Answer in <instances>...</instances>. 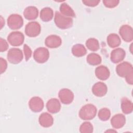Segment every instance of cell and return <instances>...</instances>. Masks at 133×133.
Wrapping results in <instances>:
<instances>
[{"instance_id": "6da1fadb", "label": "cell", "mask_w": 133, "mask_h": 133, "mask_svg": "<svg viewBox=\"0 0 133 133\" xmlns=\"http://www.w3.org/2000/svg\"><path fill=\"white\" fill-rule=\"evenodd\" d=\"M97 109L96 106L92 104H87L80 109L79 116L83 120H91L96 115Z\"/></svg>"}, {"instance_id": "7a4b0ae2", "label": "cell", "mask_w": 133, "mask_h": 133, "mask_svg": "<svg viewBox=\"0 0 133 133\" xmlns=\"http://www.w3.org/2000/svg\"><path fill=\"white\" fill-rule=\"evenodd\" d=\"M55 23L57 27L61 29H67L73 25V19L71 18L65 17L58 11H56Z\"/></svg>"}, {"instance_id": "3957f363", "label": "cell", "mask_w": 133, "mask_h": 133, "mask_svg": "<svg viewBox=\"0 0 133 133\" xmlns=\"http://www.w3.org/2000/svg\"><path fill=\"white\" fill-rule=\"evenodd\" d=\"M7 24L8 27L11 30L19 29L23 26V18L18 14H12L7 19Z\"/></svg>"}, {"instance_id": "277c9868", "label": "cell", "mask_w": 133, "mask_h": 133, "mask_svg": "<svg viewBox=\"0 0 133 133\" xmlns=\"http://www.w3.org/2000/svg\"><path fill=\"white\" fill-rule=\"evenodd\" d=\"M7 58L10 63L18 64L23 59L22 52L19 48H10L7 53Z\"/></svg>"}, {"instance_id": "5b68a950", "label": "cell", "mask_w": 133, "mask_h": 133, "mask_svg": "<svg viewBox=\"0 0 133 133\" xmlns=\"http://www.w3.org/2000/svg\"><path fill=\"white\" fill-rule=\"evenodd\" d=\"M49 50L45 47H39L36 49L33 53L34 60L38 63H44L49 59Z\"/></svg>"}, {"instance_id": "8992f818", "label": "cell", "mask_w": 133, "mask_h": 133, "mask_svg": "<svg viewBox=\"0 0 133 133\" xmlns=\"http://www.w3.org/2000/svg\"><path fill=\"white\" fill-rule=\"evenodd\" d=\"M41 31V25L39 23L36 21L29 22L25 28V34L30 37H34L38 36Z\"/></svg>"}, {"instance_id": "52a82bcc", "label": "cell", "mask_w": 133, "mask_h": 133, "mask_svg": "<svg viewBox=\"0 0 133 133\" xmlns=\"http://www.w3.org/2000/svg\"><path fill=\"white\" fill-rule=\"evenodd\" d=\"M116 72L119 76L125 78L129 74L133 73L132 65L127 61L123 62L116 66Z\"/></svg>"}, {"instance_id": "ba28073f", "label": "cell", "mask_w": 133, "mask_h": 133, "mask_svg": "<svg viewBox=\"0 0 133 133\" xmlns=\"http://www.w3.org/2000/svg\"><path fill=\"white\" fill-rule=\"evenodd\" d=\"M7 40L11 45L13 46H19L23 43L24 36L23 33L20 32H12L8 35Z\"/></svg>"}, {"instance_id": "9c48e42d", "label": "cell", "mask_w": 133, "mask_h": 133, "mask_svg": "<svg viewBox=\"0 0 133 133\" xmlns=\"http://www.w3.org/2000/svg\"><path fill=\"white\" fill-rule=\"evenodd\" d=\"M59 98L61 102L64 104H69L72 102L74 99L73 92L67 88L61 89L58 94Z\"/></svg>"}, {"instance_id": "30bf717a", "label": "cell", "mask_w": 133, "mask_h": 133, "mask_svg": "<svg viewBox=\"0 0 133 133\" xmlns=\"http://www.w3.org/2000/svg\"><path fill=\"white\" fill-rule=\"evenodd\" d=\"M119 34L126 42H130L133 39L132 28L128 25H123L119 28Z\"/></svg>"}, {"instance_id": "8fae6325", "label": "cell", "mask_w": 133, "mask_h": 133, "mask_svg": "<svg viewBox=\"0 0 133 133\" xmlns=\"http://www.w3.org/2000/svg\"><path fill=\"white\" fill-rule=\"evenodd\" d=\"M44 102L38 97H32L29 102V106L31 110L35 113L41 111L44 108Z\"/></svg>"}, {"instance_id": "7c38bea8", "label": "cell", "mask_w": 133, "mask_h": 133, "mask_svg": "<svg viewBox=\"0 0 133 133\" xmlns=\"http://www.w3.org/2000/svg\"><path fill=\"white\" fill-rule=\"evenodd\" d=\"M126 56L125 50L121 48H118L113 50L111 52L110 59L114 63H117L124 60Z\"/></svg>"}, {"instance_id": "4fadbf2b", "label": "cell", "mask_w": 133, "mask_h": 133, "mask_svg": "<svg viewBox=\"0 0 133 133\" xmlns=\"http://www.w3.org/2000/svg\"><path fill=\"white\" fill-rule=\"evenodd\" d=\"M108 91V87L106 84L103 82H97L92 87V92L97 97H101L104 96Z\"/></svg>"}, {"instance_id": "5bb4252c", "label": "cell", "mask_w": 133, "mask_h": 133, "mask_svg": "<svg viewBox=\"0 0 133 133\" xmlns=\"http://www.w3.org/2000/svg\"><path fill=\"white\" fill-rule=\"evenodd\" d=\"M62 44L61 38L56 35H50L46 37L45 41V45L50 48L59 47Z\"/></svg>"}, {"instance_id": "9a60e30c", "label": "cell", "mask_w": 133, "mask_h": 133, "mask_svg": "<svg viewBox=\"0 0 133 133\" xmlns=\"http://www.w3.org/2000/svg\"><path fill=\"white\" fill-rule=\"evenodd\" d=\"M126 123V118L122 114H117L114 115L111 119L112 127L115 129L122 128Z\"/></svg>"}, {"instance_id": "2e32d148", "label": "cell", "mask_w": 133, "mask_h": 133, "mask_svg": "<svg viewBox=\"0 0 133 133\" xmlns=\"http://www.w3.org/2000/svg\"><path fill=\"white\" fill-rule=\"evenodd\" d=\"M46 108L49 112L55 114L60 111L61 109V104L57 99L51 98L47 101Z\"/></svg>"}, {"instance_id": "e0dca14e", "label": "cell", "mask_w": 133, "mask_h": 133, "mask_svg": "<svg viewBox=\"0 0 133 133\" xmlns=\"http://www.w3.org/2000/svg\"><path fill=\"white\" fill-rule=\"evenodd\" d=\"M96 77L102 81H105L108 79L110 73L109 69L104 65H100L95 69V72Z\"/></svg>"}, {"instance_id": "ac0fdd59", "label": "cell", "mask_w": 133, "mask_h": 133, "mask_svg": "<svg viewBox=\"0 0 133 133\" xmlns=\"http://www.w3.org/2000/svg\"><path fill=\"white\" fill-rule=\"evenodd\" d=\"M38 121L39 124L43 127L46 128L51 126L54 123L52 116L46 112L43 113L40 115Z\"/></svg>"}, {"instance_id": "d6986e66", "label": "cell", "mask_w": 133, "mask_h": 133, "mask_svg": "<svg viewBox=\"0 0 133 133\" xmlns=\"http://www.w3.org/2000/svg\"><path fill=\"white\" fill-rule=\"evenodd\" d=\"M38 15V10L35 6H28L25 8L23 11L24 18L29 20L36 19Z\"/></svg>"}, {"instance_id": "ffe728a7", "label": "cell", "mask_w": 133, "mask_h": 133, "mask_svg": "<svg viewBox=\"0 0 133 133\" xmlns=\"http://www.w3.org/2000/svg\"><path fill=\"white\" fill-rule=\"evenodd\" d=\"M107 43L111 48L118 47L121 44V39L119 36L115 33H111L107 37Z\"/></svg>"}, {"instance_id": "44dd1931", "label": "cell", "mask_w": 133, "mask_h": 133, "mask_svg": "<svg viewBox=\"0 0 133 133\" xmlns=\"http://www.w3.org/2000/svg\"><path fill=\"white\" fill-rule=\"evenodd\" d=\"M54 17L53 10L49 7L43 8L40 12V18L44 22H48L52 20Z\"/></svg>"}, {"instance_id": "7402d4cb", "label": "cell", "mask_w": 133, "mask_h": 133, "mask_svg": "<svg viewBox=\"0 0 133 133\" xmlns=\"http://www.w3.org/2000/svg\"><path fill=\"white\" fill-rule=\"evenodd\" d=\"M121 108L124 114H130L133 110L132 102L128 98L124 97L121 100Z\"/></svg>"}, {"instance_id": "603a6c76", "label": "cell", "mask_w": 133, "mask_h": 133, "mask_svg": "<svg viewBox=\"0 0 133 133\" xmlns=\"http://www.w3.org/2000/svg\"><path fill=\"white\" fill-rule=\"evenodd\" d=\"M72 53L73 56L75 57H81L85 56L86 54L87 50L83 45L77 44L72 47Z\"/></svg>"}, {"instance_id": "cb8c5ba5", "label": "cell", "mask_w": 133, "mask_h": 133, "mask_svg": "<svg viewBox=\"0 0 133 133\" xmlns=\"http://www.w3.org/2000/svg\"><path fill=\"white\" fill-rule=\"evenodd\" d=\"M61 14L67 17H75V14L73 9L66 3H62L60 6Z\"/></svg>"}, {"instance_id": "d4e9b609", "label": "cell", "mask_w": 133, "mask_h": 133, "mask_svg": "<svg viewBox=\"0 0 133 133\" xmlns=\"http://www.w3.org/2000/svg\"><path fill=\"white\" fill-rule=\"evenodd\" d=\"M86 61L90 65H97L101 63L102 59L101 57L98 54L90 53L87 56Z\"/></svg>"}, {"instance_id": "484cf974", "label": "cell", "mask_w": 133, "mask_h": 133, "mask_svg": "<svg viewBox=\"0 0 133 133\" xmlns=\"http://www.w3.org/2000/svg\"><path fill=\"white\" fill-rule=\"evenodd\" d=\"M86 46L89 50L93 51H97L100 48L98 41L94 38L88 39L86 42Z\"/></svg>"}, {"instance_id": "4316f807", "label": "cell", "mask_w": 133, "mask_h": 133, "mask_svg": "<svg viewBox=\"0 0 133 133\" xmlns=\"http://www.w3.org/2000/svg\"><path fill=\"white\" fill-rule=\"evenodd\" d=\"M98 116L100 120L102 121H106L110 118L111 112L110 110L107 108H102L99 110Z\"/></svg>"}, {"instance_id": "83f0119b", "label": "cell", "mask_w": 133, "mask_h": 133, "mask_svg": "<svg viewBox=\"0 0 133 133\" xmlns=\"http://www.w3.org/2000/svg\"><path fill=\"white\" fill-rule=\"evenodd\" d=\"M81 133H91L93 132V126L89 122H85L82 124L79 127Z\"/></svg>"}, {"instance_id": "f1b7e54d", "label": "cell", "mask_w": 133, "mask_h": 133, "mask_svg": "<svg viewBox=\"0 0 133 133\" xmlns=\"http://www.w3.org/2000/svg\"><path fill=\"white\" fill-rule=\"evenodd\" d=\"M119 3L118 0H103V3L104 5L109 8H114L118 5Z\"/></svg>"}, {"instance_id": "f546056e", "label": "cell", "mask_w": 133, "mask_h": 133, "mask_svg": "<svg viewBox=\"0 0 133 133\" xmlns=\"http://www.w3.org/2000/svg\"><path fill=\"white\" fill-rule=\"evenodd\" d=\"M23 51L25 60L28 61L32 56V50L26 44H24L23 46Z\"/></svg>"}, {"instance_id": "4dcf8cb0", "label": "cell", "mask_w": 133, "mask_h": 133, "mask_svg": "<svg viewBox=\"0 0 133 133\" xmlns=\"http://www.w3.org/2000/svg\"><path fill=\"white\" fill-rule=\"evenodd\" d=\"M100 1L99 0H85L83 1L82 2L86 6L89 7H95L98 5Z\"/></svg>"}, {"instance_id": "1f68e13d", "label": "cell", "mask_w": 133, "mask_h": 133, "mask_svg": "<svg viewBox=\"0 0 133 133\" xmlns=\"http://www.w3.org/2000/svg\"><path fill=\"white\" fill-rule=\"evenodd\" d=\"M9 46L6 41L2 38H0V51L4 52L7 50Z\"/></svg>"}, {"instance_id": "d6a6232c", "label": "cell", "mask_w": 133, "mask_h": 133, "mask_svg": "<svg viewBox=\"0 0 133 133\" xmlns=\"http://www.w3.org/2000/svg\"><path fill=\"white\" fill-rule=\"evenodd\" d=\"M0 66H1V69H0L1 73L2 74L4 72H5L7 68V61L5 59H4L3 58H0Z\"/></svg>"}, {"instance_id": "836d02e7", "label": "cell", "mask_w": 133, "mask_h": 133, "mask_svg": "<svg viewBox=\"0 0 133 133\" xmlns=\"http://www.w3.org/2000/svg\"><path fill=\"white\" fill-rule=\"evenodd\" d=\"M1 29H2L3 28V26H4V25L5 24V20L3 18L2 16H1Z\"/></svg>"}]
</instances>
